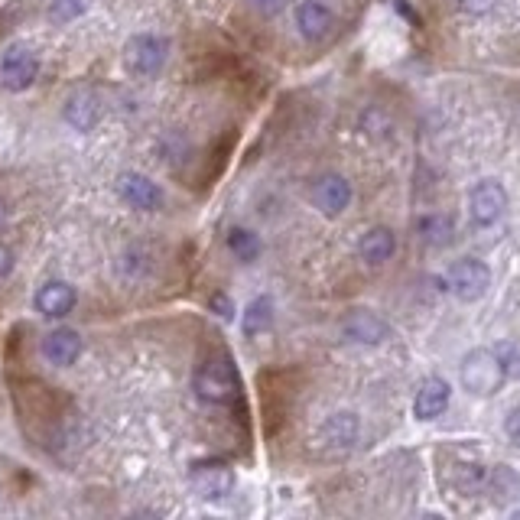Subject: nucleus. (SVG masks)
<instances>
[{
    "label": "nucleus",
    "mask_w": 520,
    "mask_h": 520,
    "mask_svg": "<svg viewBox=\"0 0 520 520\" xmlns=\"http://www.w3.org/2000/svg\"><path fill=\"white\" fill-rule=\"evenodd\" d=\"M192 390L195 397L212 403V407H225L234 403L241 394V374L234 368L231 355H212L205 358L192 374Z\"/></svg>",
    "instance_id": "1"
},
{
    "label": "nucleus",
    "mask_w": 520,
    "mask_h": 520,
    "mask_svg": "<svg viewBox=\"0 0 520 520\" xmlns=\"http://www.w3.org/2000/svg\"><path fill=\"white\" fill-rule=\"evenodd\" d=\"M459 381L472 397H494L507 381L498 348H472L459 364Z\"/></svg>",
    "instance_id": "2"
},
{
    "label": "nucleus",
    "mask_w": 520,
    "mask_h": 520,
    "mask_svg": "<svg viewBox=\"0 0 520 520\" xmlns=\"http://www.w3.org/2000/svg\"><path fill=\"white\" fill-rule=\"evenodd\" d=\"M169 39L156 33H134L124 43V65L137 78H156L166 69Z\"/></svg>",
    "instance_id": "3"
},
{
    "label": "nucleus",
    "mask_w": 520,
    "mask_h": 520,
    "mask_svg": "<svg viewBox=\"0 0 520 520\" xmlns=\"http://www.w3.org/2000/svg\"><path fill=\"white\" fill-rule=\"evenodd\" d=\"M446 286L459 303H478L491 286V267L478 257H459L446 270Z\"/></svg>",
    "instance_id": "4"
},
{
    "label": "nucleus",
    "mask_w": 520,
    "mask_h": 520,
    "mask_svg": "<svg viewBox=\"0 0 520 520\" xmlns=\"http://www.w3.org/2000/svg\"><path fill=\"white\" fill-rule=\"evenodd\" d=\"M507 189L504 182L498 179H481L472 186V192H468V218H472L475 228H491L498 225V221L504 218L507 212Z\"/></svg>",
    "instance_id": "5"
},
{
    "label": "nucleus",
    "mask_w": 520,
    "mask_h": 520,
    "mask_svg": "<svg viewBox=\"0 0 520 520\" xmlns=\"http://www.w3.org/2000/svg\"><path fill=\"white\" fill-rule=\"evenodd\" d=\"M39 78V56L23 43H13L4 49V56H0V85L13 95H20V91L33 88V82Z\"/></svg>",
    "instance_id": "6"
},
{
    "label": "nucleus",
    "mask_w": 520,
    "mask_h": 520,
    "mask_svg": "<svg viewBox=\"0 0 520 520\" xmlns=\"http://www.w3.org/2000/svg\"><path fill=\"white\" fill-rule=\"evenodd\" d=\"M189 485L202 501H225L234 491V472L225 462L202 459L189 468Z\"/></svg>",
    "instance_id": "7"
},
{
    "label": "nucleus",
    "mask_w": 520,
    "mask_h": 520,
    "mask_svg": "<svg viewBox=\"0 0 520 520\" xmlns=\"http://www.w3.org/2000/svg\"><path fill=\"white\" fill-rule=\"evenodd\" d=\"M309 202L319 215L325 218H338L351 205V182L338 173H325L312 182L309 189Z\"/></svg>",
    "instance_id": "8"
},
{
    "label": "nucleus",
    "mask_w": 520,
    "mask_h": 520,
    "mask_svg": "<svg viewBox=\"0 0 520 520\" xmlns=\"http://www.w3.org/2000/svg\"><path fill=\"white\" fill-rule=\"evenodd\" d=\"M117 195H121L124 205L137 208V212H160L163 202H166L163 189L156 186L150 176L134 173V169L117 176Z\"/></svg>",
    "instance_id": "9"
},
{
    "label": "nucleus",
    "mask_w": 520,
    "mask_h": 520,
    "mask_svg": "<svg viewBox=\"0 0 520 520\" xmlns=\"http://www.w3.org/2000/svg\"><path fill=\"white\" fill-rule=\"evenodd\" d=\"M296 30L306 43H325L335 33V13L322 0H303L296 7Z\"/></svg>",
    "instance_id": "10"
},
{
    "label": "nucleus",
    "mask_w": 520,
    "mask_h": 520,
    "mask_svg": "<svg viewBox=\"0 0 520 520\" xmlns=\"http://www.w3.org/2000/svg\"><path fill=\"white\" fill-rule=\"evenodd\" d=\"M449 400H452V387L449 381L442 377H426V381L416 387V397H413V416L420 423H433L439 420L442 413L449 410Z\"/></svg>",
    "instance_id": "11"
},
{
    "label": "nucleus",
    "mask_w": 520,
    "mask_h": 520,
    "mask_svg": "<svg viewBox=\"0 0 520 520\" xmlns=\"http://www.w3.org/2000/svg\"><path fill=\"white\" fill-rule=\"evenodd\" d=\"M85 342L75 329H52L39 342V355L46 358V364H56V368H72V364L82 358Z\"/></svg>",
    "instance_id": "12"
},
{
    "label": "nucleus",
    "mask_w": 520,
    "mask_h": 520,
    "mask_svg": "<svg viewBox=\"0 0 520 520\" xmlns=\"http://www.w3.org/2000/svg\"><path fill=\"white\" fill-rule=\"evenodd\" d=\"M75 303H78L75 286L65 283V280H46L33 296L36 312L39 316H46V319H65L75 309Z\"/></svg>",
    "instance_id": "13"
},
{
    "label": "nucleus",
    "mask_w": 520,
    "mask_h": 520,
    "mask_svg": "<svg viewBox=\"0 0 520 520\" xmlns=\"http://www.w3.org/2000/svg\"><path fill=\"white\" fill-rule=\"evenodd\" d=\"M358 439V416L355 413H332L319 429V446L325 455H345Z\"/></svg>",
    "instance_id": "14"
},
{
    "label": "nucleus",
    "mask_w": 520,
    "mask_h": 520,
    "mask_svg": "<svg viewBox=\"0 0 520 520\" xmlns=\"http://www.w3.org/2000/svg\"><path fill=\"white\" fill-rule=\"evenodd\" d=\"M342 332L358 345H381L390 338V325L371 309H351L342 322Z\"/></svg>",
    "instance_id": "15"
},
{
    "label": "nucleus",
    "mask_w": 520,
    "mask_h": 520,
    "mask_svg": "<svg viewBox=\"0 0 520 520\" xmlns=\"http://www.w3.org/2000/svg\"><path fill=\"white\" fill-rule=\"evenodd\" d=\"M101 98L95 95V91H75V95H69V101H65L62 108V117L65 124H69L72 130H78V134H91L98 124H101Z\"/></svg>",
    "instance_id": "16"
},
{
    "label": "nucleus",
    "mask_w": 520,
    "mask_h": 520,
    "mask_svg": "<svg viewBox=\"0 0 520 520\" xmlns=\"http://www.w3.org/2000/svg\"><path fill=\"white\" fill-rule=\"evenodd\" d=\"M394 251H397V238H394V231L384 225L368 228L358 241V257L364 264H374V267L387 264V260L394 257Z\"/></svg>",
    "instance_id": "17"
},
{
    "label": "nucleus",
    "mask_w": 520,
    "mask_h": 520,
    "mask_svg": "<svg viewBox=\"0 0 520 520\" xmlns=\"http://www.w3.org/2000/svg\"><path fill=\"white\" fill-rule=\"evenodd\" d=\"M270 325H273V303H270V296H254L251 303L244 306V312H241V329H244V335L247 338L264 335Z\"/></svg>",
    "instance_id": "18"
},
{
    "label": "nucleus",
    "mask_w": 520,
    "mask_h": 520,
    "mask_svg": "<svg viewBox=\"0 0 520 520\" xmlns=\"http://www.w3.org/2000/svg\"><path fill=\"white\" fill-rule=\"evenodd\" d=\"M416 231H420V241L423 244H429V247H446L452 241V234H455V221L449 215H442V212H429V215L420 218Z\"/></svg>",
    "instance_id": "19"
},
{
    "label": "nucleus",
    "mask_w": 520,
    "mask_h": 520,
    "mask_svg": "<svg viewBox=\"0 0 520 520\" xmlns=\"http://www.w3.org/2000/svg\"><path fill=\"white\" fill-rule=\"evenodd\" d=\"M228 251L234 254V260H241V264H251V260H257L260 251H264V244H260V238L251 228H231Z\"/></svg>",
    "instance_id": "20"
},
{
    "label": "nucleus",
    "mask_w": 520,
    "mask_h": 520,
    "mask_svg": "<svg viewBox=\"0 0 520 520\" xmlns=\"http://www.w3.org/2000/svg\"><path fill=\"white\" fill-rule=\"evenodd\" d=\"M452 485L459 488V491L465 494V498H472V494H478L481 488L488 485V468L478 465V462H465V465L455 468Z\"/></svg>",
    "instance_id": "21"
},
{
    "label": "nucleus",
    "mask_w": 520,
    "mask_h": 520,
    "mask_svg": "<svg viewBox=\"0 0 520 520\" xmlns=\"http://www.w3.org/2000/svg\"><path fill=\"white\" fill-rule=\"evenodd\" d=\"M95 4V0H52L49 4V20L52 23H72Z\"/></svg>",
    "instance_id": "22"
},
{
    "label": "nucleus",
    "mask_w": 520,
    "mask_h": 520,
    "mask_svg": "<svg viewBox=\"0 0 520 520\" xmlns=\"http://www.w3.org/2000/svg\"><path fill=\"white\" fill-rule=\"evenodd\" d=\"M455 7L468 13V17H485V13L498 7V0H455Z\"/></svg>",
    "instance_id": "23"
},
{
    "label": "nucleus",
    "mask_w": 520,
    "mask_h": 520,
    "mask_svg": "<svg viewBox=\"0 0 520 520\" xmlns=\"http://www.w3.org/2000/svg\"><path fill=\"white\" fill-rule=\"evenodd\" d=\"M498 355L504 361L507 377H520V348L517 345H504V348H498Z\"/></svg>",
    "instance_id": "24"
},
{
    "label": "nucleus",
    "mask_w": 520,
    "mask_h": 520,
    "mask_svg": "<svg viewBox=\"0 0 520 520\" xmlns=\"http://www.w3.org/2000/svg\"><path fill=\"white\" fill-rule=\"evenodd\" d=\"M504 433H507V439H511L514 446L520 449V407H514L511 413H507V420H504Z\"/></svg>",
    "instance_id": "25"
},
{
    "label": "nucleus",
    "mask_w": 520,
    "mask_h": 520,
    "mask_svg": "<svg viewBox=\"0 0 520 520\" xmlns=\"http://www.w3.org/2000/svg\"><path fill=\"white\" fill-rule=\"evenodd\" d=\"M208 306H212L221 319H231V316H234V306H231V299H228L225 293H215V296H212V303H208Z\"/></svg>",
    "instance_id": "26"
},
{
    "label": "nucleus",
    "mask_w": 520,
    "mask_h": 520,
    "mask_svg": "<svg viewBox=\"0 0 520 520\" xmlns=\"http://www.w3.org/2000/svg\"><path fill=\"white\" fill-rule=\"evenodd\" d=\"M251 4L260 10V13H267V17H273V13H280L290 0H251Z\"/></svg>",
    "instance_id": "27"
},
{
    "label": "nucleus",
    "mask_w": 520,
    "mask_h": 520,
    "mask_svg": "<svg viewBox=\"0 0 520 520\" xmlns=\"http://www.w3.org/2000/svg\"><path fill=\"white\" fill-rule=\"evenodd\" d=\"M10 270H13V251L7 244H0V280H4Z\"/></svg>",
    "instance_id": "28"
},
{
    "label": "nucleus",
    "mask_w": 520,
    "mask_h": 520,
    "mask_svg": "<svg viewBox=\"0 0 520 520\" xmlns=\"http://www.w3.org/2000/svg\"><path fill=\"white\" fill-rule=\"evenodd\" d=\"M4 218H7V208H4V202H0V225H4Z\"/></svg>",
    "instance_id": "29"
}]
</instances>
